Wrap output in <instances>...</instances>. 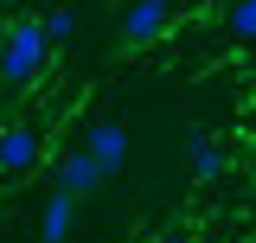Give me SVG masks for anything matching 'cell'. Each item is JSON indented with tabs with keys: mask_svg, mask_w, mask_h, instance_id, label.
<instances>
[{
	"mask_svg": "<svg viewBox=\"0 0 256 243\" xmlns=\"http://www.w3.org/2000/svg\"><path fill=\"white\" fill-rule=\"evenodd\" d=\"M45 58H52V45H45V26H38V20L6 26V38H0V77H6V84H32V77L45 70Z\"/></svg>",
	"mask_w": 256,
	"mask_h": 243,
	"instance_id": "1",
	"label": "cell"
},
{
	"mask_svg": "<svg viewBox=\"0 0 256 243\" xmlns=\"http://www.w3.org/2000/svg\"><path fill=\"white\" fill-rule=\"evenodd\" d=\"M173 26V0H128L122 6V45H154Z\"/></svg>",
	"mask_w": 256,
	"mask_h": 243,
	"instance_id": "2",
	"label": "cell"
},
{
	"mask_svg": "<svg viewBox=\"0 0 256 243\" xmlns=\"http://www.w3.org/2000/svg\"><path fill=\"white\" fill-rule=\"evenodd\" d=\"M70 230H77V192L58 186L45 198V212H38V243H70Z\"/></svg>",
	"mask_w": 256,
	"mask_h": 243,
	"instance_id": "3",
	"label": "cell"
},
{
	"mask_svg": "<svg viewBox=\"0 0 256 243\" xmlns=\"http://www.w3.org/2000/svg\"><path fill=\"white\" fill-rule=\"evenodd\" d=\"M32 166H38V128L26 122L0 128V173H32Z\"/></svg>",
	"mask_w": 256,
	"mask_h": 243,
	"instance_id": "4",
	"label": "cell"
},
{
	"mask_svg": "<svg viewBox=\"0 0 256 243\" xmlns=\"http://www.w3.org/2000/svg\"><path fill=\"white\" fill-rule=\"evenodd\" d=\"M84 148L102 160V173H122V166H128V148H134V141H128V128H122V122H96Z\"/></svg>",
	"mask_w": 256,
	"mask_h": 243,
	"instance_id": "5",
	"label": "cell"
},
{
	"mask_svg": "<svg viewBox=\"0 0 256 243\" xmlns=\"http://www.w3.org/2000/svg\"><path fill=\"white\" fill-rule=\"evenodd\" d=\"M102 180H109V173H102V160H96L90 148H77V154H64V160H58V186H70L77 198H90Z\"/></svg>",
	"mask_w": 256,
	"mask_h": 243,
	"instance_id": "6",
	"label": "cell"
},
{
	"mask_svg": "<svg viewBox=\"0 0 256 243\" xmlns=\"http://www.w3.org/2000/svg\"><path fill=\"white\" fill-rule=\"evenodd\" d=\"M186 166H192V180H224V166H230V154L212 141V134H198L186 148Z\"/></svg>",
	"mask_w": 256,
	"mask_h": 243,
	"instance_id": "7",
	"label": "cell"
},
{
	"mask_svg": "<svg viewBox=\"0 0 256 243\" xmlns=\"http://www.w3.org/2000/svg\"><path fill=\"white\" fill-rule=\"evenodd\" d=\"M224 32L244 38V45H256V0H230L224 6Z\"/></svg>",
	"mask_w": 256,
	"mask_h": 243,
	"instance_id": "8",
	"label": "cell"
},
{
	"mask_svg": "<svg viewBox=\"0 0 256 243\" xmlns=\"http://www.w3.org/2000/svg\"><path fill=\"white\" fill-rule=\"evenodd\" d=\"M38 26H45V45L58 52V45H70V38H77V13H70V6H52Z\"/></svg>",
	"mask_w": 256,
	"mask_h": 243,
	"instance_id": "9",
	"label": "cell"
},
{
	"mask_svg": "<svg viewBox=\"0 0 256 243\" xmlns=\"http://www.w3.org/2000/svg\"><path fill=\"white\" fill-rule=\"evenodd\" d=\"M173 243H180V237H173Z\"/></svg>",
	"mask_w": 256,
	"mask_h": 243,
	"instance_id": "10",
	"label": "cell"
}]
</instances>
